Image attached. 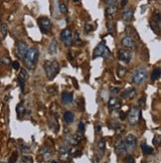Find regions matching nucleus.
<instances>
[{"label":"nucleus","mask_w":161,"mask_h":163,"mask_svg":"<svg viewBox=\"0 0 161 163\" xmlns=\"http://www.w3.org/2000/svg\"><path fill=\"white\" fill-rule=\"evenodd\" d=\"M38 57H39V50L35 47L29 48L26 55L24 56V58H23L24 65L26 66V68L31 69V70L35 69L36 64L38 62Z\"/></svg>","instance_id":"1"},{"label":"nucleus","mask_w":161,"mask_h":163,"mask_svg":"<svg viewBox=\"0 0 161 163\" xmlns=\"http://www.w3.org/2000/svg\"><path fill=\"white\" fill-rule=\"evenodd\" d=\"M43 67H44L46 76H47L49 80L55 79V77L58 75L60 71L59 63L56 60H53V61H45L44 64H43Z\"/></svg>","instance_id":"2"},{"label":"nucleus","mask_w":161,"mask_h":163,"mask_svg":"<svg viewBox=\"0 0 161 163\" xmlns=\"http://www.w3.org/2000/svg\"><path fill=\"white\" fill-rule=\"evenodd\" d=\"M110 55V49L105 46V43L103 42L100 43L97 47L95 48L92 58H99V57H108Z\"/></svg>","instance_id":"3"},{"label":"nucleus","mask_w":161,"mask_h":163,"mask_svg":"<svg viewBox=\"0 0 161 163\" xmlns=\"http://www.w3.org/2000/svg\"><path fill=\"white\" fill-rule=\"evenodd\" d=\"M141 111L137 107H133L128 113V121L131 125H136L140 120Z\"/></svg>","instance_id":"4"},{"label":"nucleus","mask_w":161,"mask_h":163,"mask_svg":"<svg viewBox=\"0 0 161 163\" xmlns=\"http://www.w3.org/2000/svg\"><path fill=\"white\" fill-rule=\"evenodd\" d=\"M38 25L41 32L44 34L49 33L52 29V22L48 17H40L38 19Z\"/></svg>","instance_id":"5"},{"label":"nucleus","mask_w":161,"mask_h":163,"mask_svg":"<svg viewBox=\"0 0 161 163\" xmlns=\"http://www.w3.org/2000/svg\"><path fill=\"white\" fill-rule=\"evenodd\" d=\"M147 77V71L143 68H139L134 72V75L132 77V82L136 85H140L141 83H143V81L145 80Z\"/></svg>","instance_id":"6"},{"label":"nucleus","mask_w":161,"mask_h":163,"mask_svg":"<svg viewBox=\"0 0 161 163\" xmlns=\"http://www.w3.org/2000/svg\"><path fill=\"white\" fill-rule=\"evenodd\" d=\"M61 39L66 47H71L73 45V34L70 29H64L61 32Z\"/></svg>","instance_id":"7"},{"label":"nucleus","mask_w":161,"mask_h":163,"mask_svg":"<svg viewBox=\"0 0 161 163\" xmlns=\"http://www.w3.org/2000/svg\"><path fill=\"white\" fill-rule=\"evenodd\" d=\"M132 58V52L131 50H128V49H121L118 51V59L122 61L123 63H129L131 61Z\"/></svg>","instance_id":"8"},{"label":"nucleus","mask_w":161,"mask_h":163,"mask_svg":"<svg viewBox=\"0 0 161 163\" xmlns=\"http://www.w3.org/2000/svg\"><path fill=\"white\" fill-rule=\"evenodd\" d=\"M27 51H28V46L25 42L23 41H19L16 45V55H17L18 58L23 59L24 56L26 55Z\"/></svg>","instance_id":"9"},{"label":"nucleus","mask_w":161,"mask_h":163,"mask_svg":"<svg viewBox=\"0 0 161 163\" xmlns=\"http://www.w3.org/2000/svg\"><path fill=\"white\" fill-rule=\"evenodd\" d=\"M124 142H125V145H126L127 150H129V151L135 150L136 145H137V140H136V137L134 135H132V134L127 135L124 139Z\"/></svg>","instance_id":"10"},{"label":"nucleus","mask_w":161,"mask_h":163,"mask_svg":"<svg viewBox=\"0 0 161 163\" xmlns=\"http://www.w3.org/2000/svg\"><path fill=\"white\" fill-rule=\"evenodd\" d=\"M121 105H122V102L118 97H110L108 104V107L110 111L118 110L121 107Z\"/></svg>","instance_id":"11"},{"label":"nucleus","mask_w":161,"mask_h":163,"mask_svg":"<svg viewBox=\"0 0 161 163\" xmlns=\"http://www.w3.org/2000/svg\"><path fill=\"white\" fill-rule=\"evenodd\" d=\"M121 45L124 46V47H126V48H129V49H135L136 48V42L133 38L129 37V36H125L124 38H122Z\"/></svg>","instance_id":"12"},{"label":"nucleus","mask_w":161,"mask_h":163,"mask_svg":"<svg viewBox=\"0 0 161 163\" xmlns=\"http://www.w3.org/2000/svg\"><path fill=\"white\" fill-rule=\"evenodd\" d=\"M133 14H134L133 9H131V8H127V9H125L123 13H122V19H123V21H125V22H129V21L132 20Z\"/></svg>","instance_id":"13"},{"label":"nucleus","mask_w":161,"mask_h":163,"mask_svg":"<svg viewBox=\"0 0 161 163\" xmlns=\"http://www.w3.org/2000/svg\"><path fill=\"white\" fill-rule=\"evenodd\" d=\"M116 151L118 152L119 154H123L127 151L126 145H125V142L123 139H119L116 143Z\"/></svg>","instance_id":"14"},{"label":"nucleus","mask_w":161,"mask_h":163,"mask_svg":"<svg viewBox=\"0 0 161 163\" xmlns=\"http://www.w3.org/2000/svg\"><path fill=\"white\" fill-rule=\"evenodd\" d=\"M62 102L65 105H69L73 102V94L69 92H63L62 93Z\"/></svg>","instance_id":"15"},{"label":"nucleus","mask_w":161,"mask_h":163,"mask_svg":"<svg viewBox=\"0 0 161 163\" xmlns=\"http://www.w3.org/2000/svg\"><path fill=\"white\" fill-rule=\"evenodd\" d=\"M117 12V6L116 4L110 5L108 7H106L105 9V14L108 17H113V15Z\"/></svg>","instance_id":"16"},{"label":"nucleus","mask_w":161,"mask_h":163,"mask_svg":"<svg viewBox=\"0 0 161 163\" xmlns=\"http://www.w3.org/2000/svg\"><path fill=\"white\" fill-rule=\"evenodd\" d=\"M136 96V92L134 89H128L122 93V97L124 99H133Z\"/></svg>","instance_id":"17"},{"label":"nucleus","mask_w":161,"mask_h":163,"mask_svg":"<svg viewBox=\"0 0 161 163\" xmlns=\"http://www.w3.org/2000/svg\"><path fill=\"white\" fill-rule=\"evenodd\" d=\"M75 119V115L72 111H66L64 113V120L67 122V123H72Z\"/></svg>","instance_id":"18"},{"label":"nucleus","mask_w":161,"mask_h":163,"mask_svg":"<svg viewBox=\"0 0 161 163\" xmlns=\"http://www.w3.org/2000/svg\"><path fill=\"white\" fill-rule=\"evenodd\" d=\"M141 149L144 154H153V148L151 146H148L146 143H141Z\"/></svg>","instance_id":"19"},{"label":"nucleus","mask_w":161,"mask_h":163,"mask_svg":"<svg viewBox=\"0 0 161 163\" xmlns=\"http://www.w3.org/2000/svg\"><path fill=\"white\" fill-rule=\"evenodd\" d=\"M160 75H161V69H160V67H158V68H156V69L153 71V72H152V74H151V80L152 81L159 80Z\"/></svg>","instance_id":"20"},{"label":"nucleus","mask_w":161,"mask_h":163,"mask_svg":"<svg viewBox=\"0 0 161 163\" xmlns=\"http://www.w3.org/2000/svg\"><path fill=\"white\" fill-rule=\"evenodd\" d=\"M150 28L152 29V31L154 32V33H156L157 35H159L160 33V27H159V24L154 22V21H150Z\"/></svg>","instance_id":"21"},{"label":"nucleus","mask_w":161,"mask_h":163,"mask_svg":"<svg viewBox=\"0 0 161 163\" xmlns=\"http://www.w3.org/2000/svg\"><path fill=\"white\" fill-rule=\"evenodd\" d=\"M49 53L50 54H56L57 53V41L53 40L49 45Z\"/></svg>","instance_id":"22"},{"label":"nucleus","mask_w":161,"mask_h":163,"mask_svg":"<svg viewBox=\"0 0 161 163\" xmlns=\"http://www.w3.org/2000/svg\"><path fill=\"white\" fill-rule=\"evenodd\" d=\"M16 111H17V115H18V118H20V116H22L24 113H25V107L23 105V104H19L17 105V107H16Z\"/></svg>","instance_id":"23"},{"label":"nucleus","mask_w":161,"mask_h":163,"mask_svg":"<svg viewBox=\"0 0 161 163\" xmlns=\"http://www.w3.org/2000/svg\"><path fill=\"white\" fill-rule=\"evenodd\" d=\"M106 28H108V31L110 32V33H114V31H116V24H114L113 21H108V23H106Z\"/></svg>","instance_id":"24"},{"label":"nucleus","mask_w":161,"mask_h":163,"mask_svg":"<svg viewBox=\"0 0 161 163\" xmlns=\"http://www.w3.org/2000/svg\"><path fill=\"white\" fill-rule=\"evenodd\" d=\"M40 153H42L43 155H44L46 158H49V157L51 156V152H50V149L47 146H43L42 148H41V151Z\"/></svg>","instance_id":"25"},{"label":"nucleus","mask_w":161,"mask_h":163,"mask_svg":"<svg viewBox=\"0 0 161 163\" xmlns=\"http://www.w3.org/2000/svg\"><path fill=\"white\" fill-rule=\"evenodd\" d=\"M99 149H100V153L103 154V152L105 150V141L103 138H102V139L99 141Z\"/></svg>","instance_id":"26"},{"label":"nucleus","mask_w":161,"mask_h":163,"mask_svg":"<svg viewBox=\"0 0 161 163\" xmlns=\"http://www.w3.org/2000/svg\"><path fill=\"white\" fill-rule=\"evenodd\" d=\"M19 79H21L23 81L28 79V73H27V71L25 69H21L20 73H19Z\"/></svg>","instance_id":"27"},{"label":"nucleus","mask_w":161,"mask_h":163,"mask_svg":"<svg viewBox=\"0 0 161 163\" xmlns=\"http://www.w3.org/2000/svg\"><path fill=\"white\" fill-rule=\"evenodd\" d=\"M59 10H60V13H62V14H67L68 13L67 5L64 4V3H60L59 4Z\"/></svg>","instance_id":"28"},{"label":"nucleus","mask_w":161,"mask_h":163,"mask_svg":"<svg viewBox=\"0 0 161 163\" xmlns=\"http://www.w3.org/2000/svg\"><path fill=\"white\" fill-rule=\"evenodd\" d=\"M18 159V152H13V154L11 156H10L9 158V163H16V161H17Z\"/></svg>","instance_id":"29"},{"label":"nucleus","mask_w":161,"mask_h":163,"mask_svg":"<svg viewBox=\"0 0 161 163\" xmlns=\"http://www.w3.org/2000/svg\"><path fill=\"white\" fill-rule=\"evenodd\" d=\"M126 69H125L124 67H121V66H119L118 67V72H117V74H118V77H123V76L126 74Z\"/></svg>","instance_id":"30"},{"label":"nucleus","mask_w":161,"mask_h":163,"mask_svg":"<svg viewBox=\"0 0 161 163\" xmlns=\"http://www.w3.org/2000/svg\"><path fill=\"white\" fill-rule=\"evenodd\" d=\"M152 18H153V20L152 21H154V22H156L159 24L160 23V12L159 11H157V12H155L153 16H152Z\"/></svg>","instance_id":"31"},{"label":"nucleus","mask_w":161,"mask_h":163,"mask_svg":"<svg viewBox=\"0 0 161 163\" xmlns=\"http://www.w3.org/2000/svg\"><path fill=\"white\" fill-rule=\"evenodd\" d=\"M0 30H1V33L2 35H3V37H5L7 35V30H8V26L7 24H2L1 25V28H0Z\"/></svg>","instance_id":"32"},{"label":"nucleus","mask_w":161,"mask_h":163,"mask_svg":"<svg viewBox=\"0 0 161 163\" xmlns=\"http://www.w3.org/2000/svg\"><path fill=\"white\" fill-rule=\"evenodd\" d=\"M0 63H1L2 65L7 66V65L10 64V60H9V58H7V57H1V58H0Z\"/></svg>","instance_id":"33"},{"label":"nucleus","mask_w":161,"mask_h":163,"mask_svg":"<svg viewBox=\"0 0 161 163\" xmlns=\"http://www.w3.org/2000/svg\"><path fill=\"white\" fill-rule=\"evenodd\" d=\"M17 82H18L19 87H20V89H21V92H22V93H24V92H25V84H24L23 80H21V79H18Z\"/></svg>","instance_id":"34"},{"label":"nucleus","mask_w":161,"mask_h":163,"mask_svg":"<svg viewBox=\"0 0 161 163\" xmlns=\"http://www.w3.org/2000/svg\"><path fill=\"white\" fill-rule=\"evenodd\" d=\"M75 41H76V44H77V45H79V46L83 45V43H82V40H81L79 33H76L75 34Z\"/></svg>","instance_id":"35"},{"label":"nucleus","mask_w":161,"mask_h":163,"mask_svg":"<svg viewBox=\"0 0 161 163\" xmlns=\"http://www.w3.org/2000/svg\"><path fill=\"white\" fill-rule=\"evenodd\" d=\"M153 145H160V135H155L153 138Z\"/></svg>","instance_id":"36"},{"label":"nucleus","mask_w":161,"mask_h":163,"mask_svg":"<svg viewBox=\"0 0 161 163\" xmlns=\"http://www.w3.org/2000/svg\"><path fill=\"white\" fill-rule=\"evenodd\" d=\"M92 29H94V28H92V26L91 25V24H86V25H84V32H86V33H89V32H91Z\"/></svg>","instance_id":"37"},{"label":"nucleus","mask_w":161,"mask_h":163,"mask_svg":"<svg viewBox=\"0 0 161 163\" xmlns=\"http://www.w3.org/2000/svg\"><path fill=\"white\" fill-rule=\"evenodd\" d=\"M12 68L14 70H19V68H20V64H19V62L18 61L12 62Z\"/></svg>","instance_id":"38"},{"label":"nucleus","mask_w":161,"mask_h":163,"mask_svg":"<svg viewBox=\"0 0 161 163\" xmlns=\"http://www.w3.org/2000/svg\"><path fill=\"white\" fill-rule=\"evenodd\" d=\"M119 88H111L110 89V93L113 94H118L119 93Z\"/></svg>","instance_id":"39"},{"label":"nucleus","mask_w":161,"mask_h":163,"mask_svg":"<svg viewBox=\"0 0 161 163\" xmlns=\"http://www.w3.org/2000/svg\"><path fill=\"white\" fill-rule=\"evenodd\" d=\"M126 163H134V159L131 155H128L126 157Z\"/></svg>","instance_id":"40"},{"label":"nucleus","mask_w":161,"mask_h":163,"mask_svg":"<svg viewBox=\"0 0 161 163\" xmlns=\"http://www.w3.org/2000/svg\"><path fill=\"white\" fill-rule=\"evenodd\" d=\"M79 129H80V131H82V132L84 130V124L83 123V122H80V123H79Z\"/></svg>","instance_id":"41"},{"label":"nucleus","mask_w":161,"mask_h":163,"mask_svg":"<svg viewBox=\"0 0 161 163\" xmlns=\"http://www.w3.org/2000/svg\"><path fill=\"white\" fill-rule=\"evenodd\" d=\"M105 3H108V5H113V4H116V0H105Z\"/></svg>","instance_id":"42"},{"label":"nucleus","mask_w":161,"mask_h":163,"mask_svg":"<svg viewBox=\"0 0 161 163\" xmlns=\"http://www.w3.org/2000/svg\"><path fill=\"white\" fill-rule=\"evenodd\" d=\"M138 104L140 105H143L144 104H145V97H141V99L138 100Z\"/></svg>","instance_id":"43"},{"label":"nucleus","mask_w":161,"mask_h":163,"mask_svg":"<svg viewBox=\"0 0 161 163\" xmlns=\"http://www.w3.org/2000/svg\"><path fill=\"white\" fill-rule=\"evenodd\" d=\"M125 116H126V115H125L124 113H121V115H119V118H121V120H123V119L125 118Z\"/></svg>","instance_id":"44"},{"label":"nucleus","mask_w":161,"mask_h":163,"mask_svg":"<svg viewBox=\"0 0 161 163\" xmlns=\"http://www.w3.org/2000/svg\"><path fill=\"white\" fill-rule=\"evenodd\" d=\"M127 2H128V0H122L121 1V7H124L125 5L127 4Z\"/></svg>","instance_id":"45"},{"label":"nucleus","mask_w":161,"mask_h":163,"mask_svg":"<svg viewBox=\"0 0 161 163\" xmlns=\"http://www.w3.org/2000/svg\"><path fill=\"white\" fill-rule=\"evenodd\" d=\"M100 130H102V126H100V125H97V131L100 132Z\"/></svg>","instance_id":"46"},{"label":"nucleus","mask_w":161,"mask_h":163,"mask_svg":"<svg viewBox=\"0 0 161 163\" xmlns=\"http://www.w3.org/2000/svg\"><path fill=\"white\" fill-rule=\"evenodd\" d=\"M51 163H59V162H57V161H52Z\"/></svg>","instance_id":"47"},{"label":"nucleus","mask_w":161,"mask_h":163,"mask_svg":"<svg viewBox=\"0 0 161 163\" xmlns=\"http://www.w3.org/2000/svg\"><path fill=\"white\" fill-rule=\"evenodd\" d=\"M73 1H74V2H78L79 0H73Z\"/></svg>","instance_id":"48"},{"label":"nucleus","mask_w":161,"mask_h":163,"mask_svg":"<svg viewBox=\"0 0 161 163\" xmlns=\"http://www.w3.org/2000/svg\"><path fill=\"white\" fill-rule=\"evenodd\" d=\"M0 20H1V13H0Z\"/></svg>","instance_id":"49"},{"label":"nucleus","mask_w":161,"mask_h":163,"mask_svg":"<svg viewBox=\"0 0 161 163\" xmlns=\"http://www.w3.org/2000/svg\"><path fill=\"white\" fill-rule=\"evenodd\" d=\"M0 163H5V162H2V161H0Z\"/></svg>","instance_id":"50"},{"label":"nucleus","mask_w":161,"mask_h":163,"mask_svg":"<svg viewBox=\"0 0 161 163\" xmlns=\"http://www.w3.org/2000/svg\"><path fill=\"white\" fill-rule=\"evenodd\" d=\"M0 44H1V41H0Z\"/></svg>","instance_id":"51"}]
</instances>
